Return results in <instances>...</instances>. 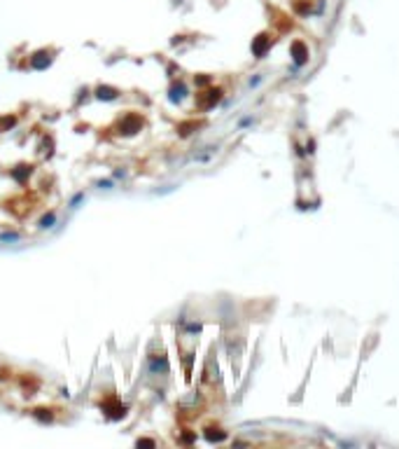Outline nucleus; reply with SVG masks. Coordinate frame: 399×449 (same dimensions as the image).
<instances>
[{"label": "nucleus", "instance_id": "1", "mask_svg": "<svg viewBox=\"0 0 399 449\" xmlns=\"http://www.w3.org/2000/svg\"><path fill=\"white\" fill-rule=\"evenodd\" d=\"M290 52H292V61L297 63V66H304V63H308V47L304 45L301 40H297V42H292Z\"/></svg>", "mask_w": 399, "mask_h": 449}, {"label": "nucleus", "instance_id": "2", "mask_svg": "<svg viewBox=\"0 0 399 449\" xmlns=\"http://www.w3.org/2000/svg\"><path fill=\"white\" fill-rule=\"evenodd\" d=\"M269 45H271L269 35H257V40L252 42L254 56H264V54H266V49H269Z\"/></svg>", "mask_w": 399, "mask_h": 449}, {"label": "nucleus", "instance_id": "3", "mask_svg": "<svg viewBox=\"0 0 399 449\" xmlns=\"http://www.w3.org/2000/svg\"><path fill=\"white\" fill-rule=\"evenodd\" d=\"M110 96H115V89L110 92V89H100V99H110Z\"/></svg>", "mask_w": 399, "mask_h": 449}, {"label": "nucleus", "instance_id": "4", "mask_svg": "<svg viewBox=\"0 0 399 449\" xmlns=\"http://www.w3.org/2000/svg\"><path fill=\"white\" fill-rule=\"evenodd\" d=\"M52 220H54V216H47L45 220H42V227H49V223H52Z\"/></svg>", "mask_w": 399, "mask_h": 449}]
</instances>
